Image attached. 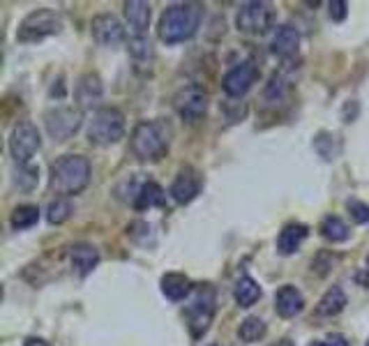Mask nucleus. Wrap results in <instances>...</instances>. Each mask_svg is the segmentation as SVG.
<instances>
[{
    "label": "nucleus",
    "instance_id": "obj_24",
    "mask_svg": "<svg viewBox=\"0 0 369 346\" xmlns=\"http://www.w3.org/2000/svg\"><path fill=\"white\" fill-rule=\"evenodd\" d=\"M314 150L326 162H333L342 153V141H340V137H335V134H330V132H319L314 139Z\"/></svg>",
    "mask_w": 369,
    "mask_h": 346
},
{
    "label": "nucleus",
    "instance_id": "obj_29",
    "mask_svg": "<svg viewBox=\"0 0 369 346\" xmlns=\"http://www.w3.org/2000/svg\"><path fill=\"white\" fill-rule=\"evenodd\" d=\"M72 213H74V208H72L70 201H67V199H56V201L49 203V208H47V220H49L51 224H63V222L70 220Z\"/></svg>",
    "mask_w": 369,
    "mask_h": 346
},
{
    "label": "nucleus",
    "instance_id": "obj_22",
    "mask_svg": "<svg viewBox=\"0 0 369 346\" xmlns=\"http://www.w3.org/2000/svg\"><path fill=\"white\" fill-rule=\"evenodd\" d=\"M346 293L340 287H333L323 293V298L319 300V305H316V314L319 317H337L344 307H346Z\"/></svg>",
    "mask_w": 369,
    "mask_h": 346
},
{
    "label": "nucleus",
    "instance_id": "obj_33",
    "mask_svg": "<svg viewBox=\"0 0 369 346\" xmlns=\"http://www.w3.org/2000/svg\"><path fill=\"white\" fill-rule=\"evenodd\" d=\"M346 14H349V3H344V0H333L330 3V19L333 21H344Z\"/></svg>",
    "mask_w": 369,
    "mask_h": 346
},
{
    "label": "nucleus",
    "instance_id": "obj_8",
    "mask_svg": "<svg viewBox=\"0 0 369 346\" xmlns=\"http://www.w3.org/2000/svg\"><path fill=\"white\" fill-rule=\"evenodd\" d=\"M275 12L268 3H245L236 14V26L245 35H263L273 26Z\"/></svg>",
    "mask_w": 369,
    "mask_h": 346
},
{
    "label": "nucleus",
    "instance_id": "obj_14",
    "mask_svg": "<svg viewBox=\"0 0 369 346\" xmlns=\"http://www.w3.org/2000/svg\"><path fill=\"white\" fill-rule=\"evenodd\" d=\"M305 307V298L303 293H300L296 287H291V284H286L280 291H277L275 296V310L280 314L282 319H293L298 317L300 312H303Z\"/></svg>",
    "mask_w": 369,
    "mask_h": 346
},
{
    "label": "nucleus",
    "instance_id": "obj_27",
    "mask_svg": "<svg viewBox=\"0 0 369 346\" xmlns=\"http://www.w3.org/2000/svg\"><path fill=\"white\" fill-rule=\"evenodd\" d=\"M238 335H240V340L247 342V344L259 342L261 337L266 335V323H263L259 317H247L243 323H240Z\"/></svg>",
    "mask_w": 369,
    "mask_h": 346
},
{
    "label": "nucleus",
    "instance_id": "obj_40",
    "mask_svg": "<svg viewBox=\"0 0 369 346\" xmlns=\"http://www.w3.org/2000/svg\"><path fill=\"white\" fill-rule=\"evenodd\" d=\"M213 346H215V344H213Z\"/></svg>",
    "mask_w": 369,
    "mask_h": 346
},
{
    "label": "nucleus",
    "instance_id": "obj_16",
    "mask_svg": "<svg viewBox=\"0 0 369 346\" xmlns=\"http://www.w3.org/2000/svg\"><path fill=\"white\" fill-rule=\"evenodd\" d=\"M310 236V229L300 222H291L280 231V238H277V252L289 257V254L298 252L300 245L305 243V238Z\"/></svg>",
    "mask_w": 369,
    "mask_h": 346
},
{
    "label": "nucleus",
    "instance_id": "obj_25",
    "mask_svg": "<svg viewBox=\"0 0 369 346\" xmlns=\"http://www.w3.org/2000/svg\"><path fill=\"white\" fill-rule=\"evenodd\" d=\"M37 222H40V208H37V206H30V203H26V206L14 208V213H12V217H10V224H12L14 231L30 229V227H35Z\"/></svg>",
    "mask_w": 369,
    "mask_h": 346
},
{
    "label": "nucleus",
    "instance_id": "obj_18",
    "mask_svg": "<svg viewBox=\"0 0 369 346\" xmlns=\"http://www.w3.org/2000/svg\"><path fill=\"white\" fill-rule=\"evenodd\" d=\"M298 47H300V33L293 26L284 24L277 28V33L273 37V54L277 58H293L298 54Z\"/></svg>",
    "mask_w": 369,
    "mask_h": 346
},
{
    "label": "nucleus",
    "instance_id": "obj_5",
    "mask_svg": "<svg viewBox=\"0 0 369 346\" xmlns=\"http://www.w3.org/2000/svg\"><path fill=\"white\" fill-rule=\"evenodd\" d=\"M125 134V116L123 111H118L114 107H104L97 109L93 120L88 127V141L93 146H111L118 144Z\"/></svg>",
    "mask_w": 369,
    "mask_h": 346
},
{
    "label": "nucleus",
    "instance_id": "obj_3",
    "mask_svg": "<svg viewBox=\"0 0 369 346\" xmlns=\"http://www.w3.org/2000/svg\"><path fill=\"white\" fill-rule=\"evenodd\" d=\"M90 183V162L81 155H63L51 164L49 185L56 194H79Z\"/></svg>",
    "mask_w": 369,
    "mask_h": 346
},
{
    "label": "nucleus",
    "instance_id": "obj_21",
    "mask_svg": "<svg viewBox=\"0 0 369 346\" xmlns=\"http://www.w3.org/2000/svg\"><path fill=\"white\" fill-rule=\"evenodd\" d=\"M160 284H162V293L169 300H173V303H178V300H183L192 293L190 277L183 275V273H167L162 277Z\"/></svg>",
    "mask_w": 369,
    "mask_h": 346
},
{
    "label": "nucleus",
    "instance_id": "obj_19",
    "mask_svg": "<svg viewBox=\"0 0 369 346\" xmlns=\"http://www.w3.org/2000/svg\"><path fill=\"white\" fill-rule=\"evenodd\" d=\"M70 259H72L74 270H77L81 277H86L88 273H93V268L100 263V252L88 243H77V245H72Z\"/></svg>",
    "mask_w": 369,
    "mask_h": 346
},
{
    "label": "nucleus",
    "instance_id": "obj_31",
    "mask_svg": "<svg viewBox=\"0 0 369 346\" xmlns=\"http://www.w3.org/2000/svg\"><path fill=\"white\" fill-rule=\"evenodd\" d=\"M346 208H349V215H351L353 222H358V224L369 222V206L367 203L358 201V199H351L349 203H346Z\"/></svg>",
    "mask_w": 369,
    "mask_h": 346
},
{
    "label": "nucleus",
    "instance_id": "obj_13",
    "mask_svg": "<svg viewBox=\"0 0 369 346\" xmlns=\"http://www.w3.org/2000/svg\"><path fill=\"white\" fill-rule=\"evenodd\" d=\"M201 185H203L201 173L194 167H183L178 171V176L171 185V197L178 203H190V201H194L199 197Z\"/></svg>",
    "mask_w": 369,
    "mask_h": 346
},
{
    "label": "nucleus",
    "instance_id": "obj_38",
    "mask_svg": "<svg viewBox=\"0 0 369 346\" xmlns=\"http://www.w3.org/2000/svg\"><path fill=\"white\" fill-rule=\"evenodd\" d=\"M367 268H369V257H367Z\"/></svg>",
    "mask_w": 369,
    "mask_h": 346
},
{
    "label": "nucleus",
    "instance_id": "obj_28",
    "mask_svg": "<svg viewBox=\"0 0 369 346\" xmlns=\"http://www.w3.org/2000/svg\"><path fill=\"white\" fill-rule=\"evenodd\" d=\"M37 178H40V171H37V167L21 164L19 171H14L12 183H14V187H19L21 192H30L37 185Z\"/></svg>",
    "mask_w": 369,
    "mask_h": 346
},
{
    "label": "nucleus",
    "instance_id": "obj_39",
    "mask_svg": "<svg viewBox=\"0 0 369 346\" xmlns=\"http://www.w3.org/2000/svg\"><path fill=\"white\" fill-rule=\"evenodd\" d=\"M367 346H369V342H367Z\"/></svg>",
    "mask_w": 369,
    "mask_h": 346
},
{
    "label": "nucleus",
    "instance_id": "obj_30",
    "mask_svg": "<svg viewBox=\"0 0 369 346\" xmlns=\"http://www.w3.org/2000/svg\"><path fill=\"white\" fill-rule=\"evenodd\" d=\"M130 54L137 63H148V60H153V44H150L148 37H132Z\"/></svg>",
    "mask_w": 369,
    "mask_h": 346
},
{
    "label": "nucleus",
    "instance_id": "obj_32",
    "mask_svg": "<svg viewBox=\"0 0 369 346\" xmlns=\"http://www.w3.org/2000/svg\"><path fill=\"white\" fill-rule=\"evenodd\" d=\"M286 97V84H284V79L282 77H275L270 79V84H268V88H266V100H273V102H277V100H284Z\"/></svg>",
    "mask_w": 369,
    "mask_h": 346
},
{
    "label": "nucleus",
    "instance_id": "obj_11",
    "mask_svg": "<svg viewBox=\"0 0 369 346\" xmlns=\"http://www.w3.org/2000/svg\"><path fill=\"white\" fill-rule=\"evenodd\" d=\"M256 79H259V70H256L254 63H240L233 70L227 72V77L222 79V88L224 93L231 97H243L247 90H250Z\"/></svg>",
    "mask_w": 369,
    "mask_h": 346
},
{
    "label": "nucleus",
    "instance_id": "obj_26",
    "mask_svg": "<svg viewBox=\"0 0 369 346\" xmlns=\"http://www.w3.org/2000/svg\"><path fill=\"white\" fill-rule=\"evenodd\" d=\"M321 236L330 240V243H344V240H349V227L340 220V217H335V215H330L326 217V220L321 222Z\"/></svg>",
    "mask_w": 369,
    "mask_h": 346
},
{
    "label": "nucleus",
    "instance_id": "obj_12",
    "mask_svg": "<svg viewBox=\"0 0 369 346\" xmlns=\"http://www.w3.org/2000/svg\"><path fill=\"white\" fill-rule=\"evenodd\" d=\"M90 33H93L95 42L102 47H116L125 40V28L123 24L114 17V14H100L90 24Z\"/></svg>",
    "mask_w": 369,
    "mask_h": 346
},
{
    "label": "nucleus",
    "instance_id": "obj_34",
    "mask_svg": "<svg viewBox=\"0 0 369 346\" xmlns=\"http://www.w3.org/2000/svg\"><path fill=\"white\" fill-rule=\"evenodd\" d=\"M323 344H326V346H351L349 342H346L344 335H328Z\"/></svg>",
    "mask_w": 369,
    "mask_h": 346
},
{
    "label": "nucleus",
    "instance_id": "obj_23",
    "mask_svg": "<svg viewBox=\"0 0 369 346\" xmlns=\"http://www.w3.org/2000/svg\"><path fill=\"white\" fill-rule=\"evenodd\" d=\"M233 296H236V303L240 307H252L256 300L261 298V287H259V282L252 280L250 275H245L236 282V291H233Z\"/></svg>",
    "mask_w": 369,
    "mask_h": 346
},
{
    "label": "nucleus",
    "instance_id": "obj_10",
    "mask_svg": "<svg viewBox=\"0 0 369 346\" xmlns=\"http://www.w3.org/2000/svg\"><path fill=\"white\" fill-rule=\"evenodd\" d=\"M173 107L185 123H199L208 111V95L201 86H185L173 100Z\"/></svg>",
    "mask_w": 369,
    "mask_h": 346
},
{
    "label": "nucleus",
    "instance_id": "obj_4",
    "mask_svg": "<svg viewBox=\"0 0 369 346\" xmlns=\"http://www.w3.org/2000/svg\"><path fill=\"white\" fill-rule=\"evenodd\" d=\"M215 289L210 284H199L192 293V303L185 307L187 328L194 340H199L208 333L210 323L215 319Z\"/></svg>",
    "mask_w": 369,
    "mask_h": 346
},
{
    "label": "nucleus",
    "instance_id": "obj_20",
    "mask_svg": "<svg viewBox=\"0 0 369 346\" xmlns=\"http://www.w3.org/2000/svg\"><path fill=\"white\" fill-rule=\"evenodd\" d=\"M155 206H167V194L157 183L153 180H148V183H143L137 194H134V208L137 210H146V208H155Z\"/></svg>",
    "mask_w": 369,
    "mask_h": 346
},
{
    "label": "nucleus",
    "instance_id": "obj_2",
    "mask_svg": "<svg viewBox=\"0 0 369 346\" xmlns=\"http://www.w3.org/2000/svg\"><path fill=\"white\" fill-rule=\"evenodd\" d=\"M171 127L164 120H143L132 132L130 148L141 162H160L169 153Z\"/></svg>",
    "mask_w": 369,
    "mask_h": 346
},
{
    "label": "nucleus",
    "instance_id": "obj_15",
    "mask_svg": "<svg viewBox=\"0 0 369 346\" xmlns=\"http://www.w3.org/2000/svg\"><path fill=\"white\" fill-rule=\"evenodd\" d=\"M102 81L97 74H84V77L79 79L77 90H74V95H77V102H79V109H93L100 104L102 100Z\"/></svg>",
    "mask_w": 369,
    "mask_h": 346
},
{
    "label": "nucleus",
    "instance_id": "obj_9",
    "mask_svg": "<svg viewBox=\"0 0 369 346\" xmlns=\"http://www.w3.org/2000/svg\"><path fill=\"white\" fill-rule=\"evenodd\" d=\"M40 146H42V137H40V132H37L35 123H30V120H19L10 134V150H12L14 160L19 164H28L30 157L40 150Z\"/></svg>",
    "mask_w": 369,
    "mask_h": 346
},
{
    "label": "nucleus",
    "instance_id": "obj_6",
    "mask_svg": "<svg viewBox=\"0 0 369 346\" xmlns=\"http://www.w3.org/2000/svg\"><path fill=\"white\" fill-rule=\"evenodd\" d=\"M60 30H63V21H60L58 14L54 10H49V7H40V10L30 12L21 21V26L17 30V40L21 44H35V42H42L44 37L58 35Z\"/></svg>",
    "mask_w": 369,
    "mask_h": 346
},
{
    "label": "nucleus",
    "instance_id": "obj_7",
    "mask_svg": "<svg viewBox=\"0 0 369 346\" xmlns=\"http://www.w3.org/2000/svg\"><path fill=\"white\" fill-rule=\"evenodd\" d=\"M84 114L74 107H56L44 114V125H47L49 137L54 141H67L79 132Z\"/></svg>",
    "mask_w": 369,
    "mask_h": 346
},
{
    "label": "nucleus",
    "instance_id": "obj_17",
    "mask_svg": "<svg viewBox=\"0 0 369 346\" xmlns=\"http://www.w3.org/2000/svg\"><path fill=\"white\" fill-rule=\"evenodd\" d=\"M150 14H153L150 3H143V0L125 3V17H127V24H130L134 37H146V30L150 26Z\"/></svg>",
    "mask_w": 369,
    "mask_h": 346
},
{
    "label": "nucleus",
    "instance_id": "obj_36",
    "mask_svg": "<svg viewBox=\"0 0 369 346\" xmlns=\"http://www.w3.org/2000/svg\"><path fill=\"white\" fill-rule=\"evenodd\" d=\"M270 346H293L291 340H280V342H275V344H270Z\"/></svg>",
    "mask_w": 369,
    "mask_h": 346
},
{
    "label": "nucleus",
    "instance_id": "obj_1",
    "mask_svg": "<svg viewBox=\"0 0 369 346\" xmlns=\"http://www.w3.org/2000/svg\"><path fill=\"white\" fill-rule=\"evenodd\" d=\"M203 19V5L199 3H176L167 7L160 17V26H157V35L162 42L178 44L194 37L199 30Z\"/></svg>",
    "mask_w": 369,
    "mask_h": 346
},
{
    "label": "nucleus",
    "instance_id": "obj_37",
    "mask_svg": "<svg viewBox=\"0 0 369 346\" xmlns=\"http://www.w3.org/2000/svg\"><path fill=\"white\" fill-rule=\"evenodd\" d=\"M310 346H326V344H323V342H312Z\"/></svg>",
    "mask_w": 369,
    "mask_h": 346
},
{
    "label": "nucleus",
    "instance_id": "obj_35",
    "mask_svg": "<svg viewBox=\"0 0 369 346\" xmlns=\"http://www.w3.org/2000/svg\"><path fill=\"white\" fill-rule=\"evenodd\" d=\"M24 346H49V342H44L42 337H28Z\"/></svg>",
    "mask_w": 369,
    "mask_h": 346
}]
</instances>
